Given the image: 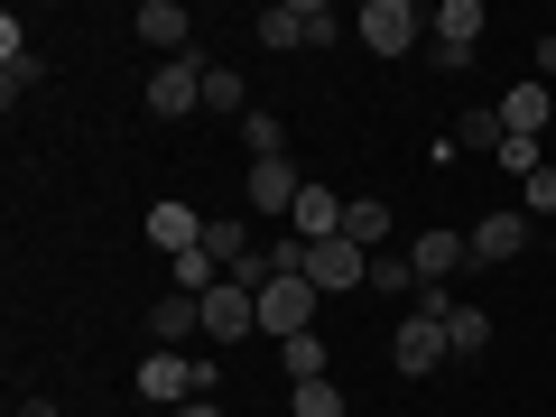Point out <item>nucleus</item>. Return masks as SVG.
I'll return each instance as SVG.
<instances>
[{
  "mask_svg": "<svg viewBox=\"0 0 556 417\" xmlns=\"http://www.w3.org/2000/svg\"><path fill=\"white\" fill-rule=\"evenodd\" d=\"M343 20L325 10V0H269L260 10V47H278V56H298V47H334Z\"/></svg>",
  "mask_w": 556,
  "mask_h": 417,
  "instance_id": "obj_1",
  "label": "nucleus"
},
{
  "mask_svg": "<svg viewBox=\"0 0 556 417\" xmlns=\"http://www.w3.org/2000/svg\"><path fill=\"white\" fill-rule=\"evenodd\" d=\"M417 28H427V10H417V0H362V10H353V38L371 47V56H408Z\"/></svg>",
  "mask_w": 556,
  "mask_h": 417,
  "instance_id": "obj_2",
  "label": "nucleus"
},
{
  "mask_svg": "<svg viewBox=\"0 0 556 417\" xmlns=\"http://www.w3.org/2000/svg\"><path fill=\"white\" fill-rule=\"evenodd\" d=\"M260 334H316V278L306 269H288V278H269V288H260Z\"/></svg>",
  "mask_w": 556,
  "mask_h": 417,
  "instance_id": "obj_3",
  "label": "nucleus"
},
{
  "mask_svg": "<svg viewBox=\"0 0 556 417\" xmlns=\"http://www.w3.org/2000/svg\"><path fill=\"white\" fill-rule=\"evenodd\" d=\"M204 65H214V56H159V75H149V93H139V102H149L159 121L204 112Z\"/></svg>",
  "mask_w": 556,
  "mask_h": 417,
  "instance_id": "obj_4",
  "label": "nucleus"
},
{
  "mask_svg": "<svg viewBox=\"0 0 556 417\" xmlns=\"http://www.w3.org/2000/svg\"><path fill=\"white\" fill-rule=\"evenodd\" d=\"M427 28H437V38H427V56H437V65H455V75H464V65H473V47H482V28H492V20H482V0H445V10H427Z\"/></svg>",
  "mask_w": 556,
  "mask_h": 417,
  "instance_id": "obj_5",
  "label": "nucleus"
},
{
  "mask_svg": "<svg viewBox=\"0 0 556 417\" xmlns=\"http://www.w3.org/2000/svg\"><path fill=\"white\" fill-rule=\"evenodd\" d=\"M437 362H455V343H445V325H437V316H417V306H408V316L390 325V371L427 380Z\"/></svg>",
  "mask_w": 556,
  "mask_h": 417,
  "instance_id": "obj_6",
  "label": "nucleus"
},
{
  "mask_svg": "<svg viewBox=\"0 0 556 417\" xmlns=\"http://www.w3.org/2000/svg\"><path fill=\"white\" fill-rule=\"evenodd\" d=\"M139 399H159V408H167V399H177V408H186V399H214V362L149 353V362H139Z\"/></svg>",
  "mask_w": 556,
  "mask_h": 417,
  "instance_id": "obj_7",
  "label": "nucleus"
},
{
  "mask_svg": "<svg viewBox=\"0 0 556 417\" xmlns=\"http://www.w3.org/2000/svg\"><path fill=\"white\" fill-rule=\"evenodd\" d=\"M306 278H316V298H343V288H371V251L362 241H306Z\"/></svg>",
  "mask_w": 556,
  "mask_h": 417,
  "instance_id": "obj_8",
  "label": "nucleus"
},
{
  "mask_svg": "<svg viewBox=\"0 0 556 417\" xmlns=\"http://www.w3.org/2000/svg\"><path fill=\"white\" fill-rule=\"evenodd\" d=\"M464 241H473V269H501V260H519V251L538 241V223L519 214V204H501V214H482Z\"/></svg>",
  "mask_w": 556,
  "mask_h": 417,
  "instance_id": "obj_9",
  "label": "nucleus"
},
{
  "mask_svg": "<svg viewBox=\"0 0 556 417\" xmlns=\"http://www.w3.org/2000/svg\"><path fill=\"white\" fill-rule=\"evenodd\" d=\"M241 195H251V214H298V195H306V167H298V159H251Z\"/></svg>",
  "mask_w": 556,
  "mask_h": 417,
  "instance_id": "obj_10",
  "label": "nucleus"
},
{
  "mask_svg": "<svg viewBox=\"0 0 556 417\" xmlns=\"http://www.w3.org/2000/svg\"><path fill=\"white\" fill-rule=\"evenodd\" d=\"M241 334H260V298L241 288V278L204 288V343H241Z\"/></svg>",
  "mask_w": 556,
  "mask_h": 417,
  "instance_id": "obj_11",
  "label": "nucleus"
},
{
  "mask_svg": "<svg viewBox=\"0 0 556 417\" xmlns=\"http://www.w3.org/2000/svg\"><path fill=\"white\" fill-rule=\"evenodd\" d=\"M130 28L159 47V56H195V10H186V0H139Z\"/></svg>",
  "mask_w": 556,
  "mask_h": 417,
  "instance_id": "obj_12",
  "label": "nucleus"
},
{
  "mask_svg": "<svg viewBox=\"0 0 556 417\" xmlns=\"http://www.w3.org/2000/svg\"><path fill=\"white\" fill-rule=\"evenodd\" d=\"M408 260H417V278H427V288H445L455 269H473V241L437 223V232H417V241H408Z\"/></svg>",
  "mask_w": 556,
  "mask_h": 417,
  "instance_id": "obj_13",
  "label": "nucleus"
},
{
  "mask_svg": "<svg viewBox=\"0 0 556 417\" xmlns=\"http://www.w3.org/2000/svg\"><path fill=\"white\" fill-rule=\"evenodd\" d=\"M492 112H501V130H510V139H547V121H556V102H547V84H510V93H501L492 102Z\"/></svg>",
  "mask_w": 556,
  "mask_h": 417,
  "instance_id": "obj_14",
  "label": "nucleus"
},
{
  "mask_svg": "<svg viewBox=\"0 0 556 417\" xmlns=\"http://www.w3.org/2000/svg\"><path fill=\"white\" fill-rule=\"evenodd\" d=\"M149 334H159V353H186V343L204 334V298H186V288H167V298L149 306Z\"/></svg>",
  "mask_w": 556,
  "mask_h": 417,
  "instance_id": "obj_15",
  "label": "nucleus"
},
{
  "mask_svg": "<svg viewBox=\"0 0 556 417\" xmlns=\"http://www.w3.org/2000/svg\"><path fill=\"white\" fill-rule=\"evenodd\" d=\"M149 241H159L167 260L204 251V214H195V204H177V195H167V204H149Z\"/></svg>",
  "mask_w": 556,
  "mask_h": 417,
  "instance_id": "obj_16",
  "label": "nucleus"
},
{
  "mask_svg": "<svg viewBox=\"0 0 556 417\" xmlns=\"http://www.w3.org/2000/svg\"><path fill=\"white\" fill-rule=\"evenodd\" d=\"M288 223H298V241H334L343 232V195H334V186H306Z\"/></svg>",
  "mask_w": 556,
  "mask_h": 417,
  "instance_id": "obj_17",
  "label": "nucleus"
},
{
  "mask_svg": "<svg viewBox=\"0 0 556 417\" xmlns=\"http://www.w3.org/2000/svg\"><path fill=\"white\" fill-rule=\"evenodd\" d=\"M28 84H38V56H28V38H20V20H0V102H20Z\"/></svg>",
  "mask_w": 556,
  "mask_h": 417,
  "instance_id": "obj_18",
  "label": "nucleus"
},
{
  "mask_svg": "<svg viewBox=\"0 0 556 417\" xmlns=\"http://www.w3.org/2000/svg\"><path fill=\"white\" fill-rule=\"evenodd\" d=\"M278 371H288V390H298V380H334L325 334H288V343H278Z\"/></svg>",
  "mask_w": 556,
  "mask_h": 417,
  "instance_id": "obj_19",
  "label": "nucleus"
},
{
  "mask_svg": "<svg viewBox=\"0 0 556 417\" xmlns=\"http://www.w3.org/2000/svg\"><path fill=\"white\" fill-rule=\"evenodd\" d=\"M371 288H380L390 306H417V288H427V278H417L408 251H371Z\"/></svg>",
  "mask_w": 556,
  "mask_h": 417,
  "instance_id": "obj_20",
  "label": "nucleus"
},
{
  "mask_svg": "<svg viewBox=\"0 0 556 417\" xmlns=\"http://www.w3.org/2000/svg\"><path fill=\"white\" fill-rule=\"evenodd\" d=\"M343 241L380 251V241H390V204H380V195H353V204H343Z\"/></svg>",
  "mask_w": 556,
  "mask_h": 417,
  "instance_id": "obj_21",
  "label": "nucleus"
},
{
  "mask_svg": "<svg viewBox=\"0 0 556 417\" xmlns=\"http://www.w3.org/2000/svg\"><path fill=\"white\" fill-rule=\"evenodd\" d=\"M204 112H232V121H251L260 102L241 93V75H232V65H204Z\"/></svg>",
  "mask_w": 556,
  "mask_h": 417,
  "instance_id": "obj_22",
  "label": "nucleus"
},
{
  "mask_svg": "<svg viewBox=\"0 0 556 417\" xmlns=\"http://www.w3.org/2000/svg\"><path fill=\"white\" fill-rule=\"evenodd\" d=\"M445 343H455V353H464V362H473V353H482V343H492V316H482V306H473V298H455V316H445Z\"/></svg>",
  "mask_w": 556,
  "mask_h": 417,
  "instance_id": "obj_23",
  "label": "nucleus"
},
{
  "mask_svg": "<svg viewBox=\"0 0 556 417\" xmlns=\"http://www.w3.org/2000/svg\"><path fill=\"white\" fill-rule=\"evenodd\" d=\"M241 149H251V159H288V121H278V112H251V121H241Z\"/></svg>",
  "mask_w": 556,
  "mask_h": 417,
  "instance_id": "obj_24",
  "label": "nucleus"
},
{
  "mask_svg": "<svg viewBox=\"0 0 556 417\" xmlns=\"http://www.w3.org/2000/svg\"><path fill=\"white\" fill-rule=\"evenodd\" d=\"M288 408H298V417H343V390H334V380H298Z\"/></svg>",
  "mask_w": 556,
  "mask_h": 417,
  "instance_id": "obj_25",
  "label": "nucleus"
},
{
  "mask_svg": "<svg viewBox=\"0 0 556 417\" xmlns=\"http://www.w3.org/2000/svg\"><path fill=\"white\" fill-rule=\"evenodd\" d=\"M519 214H529V223H556V159L538 167L529 186H519Z\"/></svg>",
  "mask_w": 556,
  "mask_h": 417,
  "instance_id": "obj_26",
  "label": "nucleus"
},
{
  "mask_svg": "<svg viewBox=\"0 0 556 417\" xmlns=\"http://www.w3.org/2000/svg\"><path fill=\"white\" fill-rule=\"evenodd\" d=\"M556 75V28H538V84Z\"/></svg>",
  "mask_w": 556,
  "mask_h": 417,
  "instance_id": "obj_27",
  "label": "nucleus"
},
{
  "mask_svg": "<svg viewBox=\"0 0 556 417\" xmlns=\"http://www.w3.org/2000/svg\"><path fill=\"white\" fill-rule=\"evenodd\" d=\"M177 417H232V408H214V399H186V408Z\"/></svg>",
  "mask_w": 556,
  "mask_h": 417,
  "instance_id": "obj_28",
  "label": "nucleus"
},
{
  "mask_svg": "<svg viewBox=\"0 0 556 417\" xmlns=\"http://www.w3.org/2000/svg\"><path fill=\"white\" fill-rule=\"evenodd\" d=\"M20 417H56V399H20Z\"/></svg>",
  "mask_w": 556,
  "mask_h": 417,
  "instance_id": "obj_29",
  "label": "nucleus"
},
{
  "mask_svg": "<svg viewBox=\"0 0 556 417\" xmlns=\"http://www.w3.org/2000/svg\"><path fill=\"white\" fill-rule=\"evenodd\" d=\"M547 260H556V223H547Z\"/></svg>",
  "mask_w": 556,
  "mask_h": 417,
  "instance_id": "obj_30",
  "label": "nucleus"
},
{
  "mask_svg": "<svg viewBox=\"0 0 556 417\" xmlns=\"http://www.w3.org/2000/svg\"><path fill=\"white\" fill-rule=\"evenodd\" d=\"M232 417H251V408H232Z\"/></svg>",
  "mask_w": 556,
  "mask_h": 417,
  "instance_id": "obj_31",
  "label": "nucleus"
}]
</instances>
